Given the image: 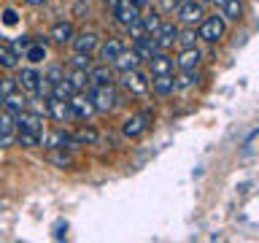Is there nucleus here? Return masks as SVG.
<instances>
[{"instance_id":"nucleus-23","label":"nucleus","mask_w":259,"mask_h":243,"mask_svg":"<svg viewBox=\"0 0 259 243\" xmlns=\"http://www.w3.org/2000/svg\"><path fill=\"white\" fill-rule=\"evenodd\" d=\"M24 105H27V100H24V95H19V92H11V95L3 97V108L11 113V116H16L19 111H24Z\"/></svg>"},{"instance_id":"nucleus-24","label":"nucleus","mask_w":259,"mask_h":243,"mask_svg":"<svg viewBox=\"0 0 259 243\" xmlns=\"http://www.w3.org/2000/svg\"><path fill=\"white\" fill-rule=\"evenodd\" d=\"M16 65H19V54H16L8 44H0V68L14 70Z\"/></svg>"},{"instance_id":"nucleus-43","label":"nucleus","mask_w":259,"mask_h":243,"mask_svg":"<svg viewBox=\"0 0 259 243\" xmlns=\"http://www.w3.org/2000/svg\"><path fill=\"white\" fill-rule=\"evenodd\" d=\"M213 3H216V6H219V8H222V6H224V3H227V0H213Z\"/></svg>"},{"instance_id":"nucleus-33","label":"nucleus","mask_w":259,"mask_h":243,"mask_svg":"<svg viewBox=\"0 0 259 243\" xmlns=\"http://www.w3.org/2000/svg\"><path fill=\"white\" fill-rule=\"evenodd\" d=\"M194 84H197V73H194V70H184L181 76L176 78V87H181V89L194 87Z\"/></svg>"},{"instance_id":"nucleus-42","label":"nucleus","mask_w":259,"mask_h":243,"mask_svg":"<svg viewBox=\"0 0 259 243\" xmlns=\"http://www.w3.org/2000/svg\"><path fill=\"white\" fill-rule=\"evenodd\" d=\"M133 3H135L138 8H146V6H149V3H151V0H133Z\"/></svg>"},{"instance_id":"nucleus-6","label":"nucleus","mask_w":259,"mask_h":243,"mask_svg":"<svg viewBox=\"0 0 259 243\" xmlns=\"http://www.w3.org/2000/svg\"><path fill=\"white\" fill-rule=\"evenodd\" d=\"M121 84H124L130 92H135V95H143L146 89H149V76L146 73H141L138 68H133V70H127L124 73V78H121Z\"/></svg>"},{"instance_id":"nucleus-44","label":"nucleus","mask_w":259,"mask_h":243,"mask_svg":"<svg viewBox=\"0 0 259 243\" xmlns=\"http://www.w3.org/2000/svg\"><path fill=\"white\" fill-rule=\"evenodd\" d=\"M0 108H3V95H0Z\"/></svg>"},{"instance_id":"nucleus-15","label":"nucleus","mask_w":259,"mask_h":243,"mask_svg":"<svg viewBox=\"0 0 259 243\" xmlns=\"http://www.w3.org/2000/svg\"><path fill=\"white\" fill-rule=\"evenodd\" d=\"M11 143H14V116L0 108V146H11Z\"/></svg>"},{"instance_id":"nucleus-31","label":"nucleus","mask_w":259,"mask_h":243,"mask_svg":"<svg viewBox=\"0 0 259 243\" xmlns=\"http://www.w3.org/2000/svg\"><path fill=\"white\" fill-rule=\"evenodd\" d=\"M44 78L49 81V84H57V81H62L65 78V70H62V65H49L46 68V73H44Z\"/></svg>"},{"instance_id":"nucleus-25","label":"nucleus","mask_w":259,"mask_h":243,"mask_svg":"<svg viewBox=\"0 0 259 243\" xmlns=\"http://www.w3.org/2000/svg\"><path fill=\"white\" fill-rule=\"evenodd\" d=\"M24 57H27L30 62H44V60H46V44H40V40H32V44L24 49Z\"/></svg>"},{"instance_id":"nucleus-26","label":"nucleus","mask_w":259,"mask_h":243,"mask_svg":"<svg viewBox=\"0 0 259 243\" xmlns=\"http://www.w3.org/2000/svg\"><path fill=\"white\" fill-rule=\"evenodd\" d=\"M68 84L73 87V92H81V89H87V84H89V76H87V70H73L70 76H68Z\"/></svg>"},{"instance_id":"nucleus-20","label":"nucleus","mask_w":259,"mask_h":243,"mask_svg":"<svg viewBox=\"0 0 259 243\" xmlns=\"http://www.w3.org/2000/svg\"><path fill=\"white\" fill-rule=\"evenodd\" d=\"M121 52H124V44H121L119 38H108V40L100 46V60H103V62H113Z\"/></svg>"},{"instance_id":"nucleus-1","label":"nucleus","mask_w":259,"mask_h":243,"mask_svg":"<svg viewBox=\"0 0 259 243\" xmlns=\"http://www.w3.org/2000/svg\"><path fill=\"white\" fill-rule=\"evenodd\" d=\"M224 19L222 16H202V22H200V30H197V38L202 40H208V44H219V40L224 38Z\"/></svg>"},{"instance_id":"nucleus-11","label":"nucleus","mask_w":259,"mask_h":243,"mask_svg":"<svg viewBox=\"0 0 259 243\" xmlns=\"http://www.w3.org/2000/svg\"><path fill=\"white\" fill-rule=\"evenodd\" d=\"M46 108H49V116L57 119V122H70V119H76V116H73V111H70V103H68V100H57V97H49Z\"/></svg>"},{"instance_id":"nucleus-40","label":"nucleus","mask_w":259,"mask_h":243,"mask_svg":"<svg viewBox=\"0 0 259 243\" xmlns=\"http://www.w3.org/2000/svg\"><path fill=\"white\" fill-rule=\"evenodd\" d=\"M3 16H6V24H16V11H11V8H8Z\"/></svg>"},{"instance_id":"nucleus-14","label":"nucleus","mask_w":259,"mask_h":243,"mask_svg":"<svg viewBox=\"0 0 259 243\" xmlns=\"http://www.w3.org/2000/svg\"><path fill=\"white\" fill-rule=\"evenodd\" d=\"M146 125H149V113H138V116H130L124 122V135L127 138H138L146 133Z\"/></svg>"},{"instance_id":"nucleus-36","label":"nucleus","mask_w":259,"mask_h":243,"mask_svg":"<svg viewBox=\"0 0 259 243\" xmlns=\"http://www.w3.org/2000/svg\"><path fill=\"white\" fill-rule=\"evenodd\" d=\"M16 92V78H0V95H11Z\"/></svg>"},{"instance_id":"nucleus-3","label":"nucleus","mask_w":259,"mask_h":243,"mask_svg":"<svg viewBox=\"0 0 259 243\" xmlns=\"http://www.w3.org/2000/svg\"><path fill=\"white\" fill-rule=\"evenodd\" d=\"M89 100H92L95 111H111L113 105H116V92H113V84L95 87L92 95H89Z\"/></svg>"},{"instance_id":"nucleus-27","label":"nucleus","mask_w":259,"mask_h":243,"mask_svg":"<svg viewBox=\"0 0 259 243\" xmlns=\"http://www.w3.org/2000/svg\"><path fill=\"white\" fill-rule=\"evenodd\" d=\"M70 95H73V87L68 84V78L52 84V97H57V100H70Z\"/></svg>"},{"instance_id":"nucleus-12","label":"nucleus","mask_w":259,"mask_h":243,"mask_svg":"<svg viewBox=\"0 0 259 243\" xmlns=\"http://www.w3.org/2000/svg\"><path fill=\"white\" fill-rule=\"evenodd\" d=\"M87 76H89V84H95V87L113 84V70L108 68V62L97 65V68H89V70H87Z\"/></svg>"},{"instance_id":"nucleus-8","label":"nucleus","mask_w":259,"mask_h":243,"mask_svg":"<svg viewBox=\"0 0 259 243\" xmlns=\"http://www.w3.org/2000/svg\"><path fill=\"white\" fill-rule=\"evenodd\" d=\"M154 40H157V46L159 49H167L170 44H176V38H178V27L173 22H159V27L151 32Z\"/></svg>"},{"instance_id":"nucleus-16","label":"nucleus","mask_w":259,"mask_h":243,"mask_svg":"<svg viewBox=\"0 0 259 243\" xmlns=\"http://www.w3.org/2000/svg\"><path fill=\"white\" fill-rule=\"evenodd\" d=\"M151 76H162V73H173V57H167L165 52H159L151 57Z\"/></svg>"},{"instance_id":"nucleus-19","label":"nucleus","mask_w":259,"mask_h":243,"mask_svg":"<svg viewBox=\"0 0 259 243\" xmlns=\"http://www.w3.org/2000/svg\"><path fill=\"white\" fill-rule=\"evenodd\" d=\"M176 65L181 70H197V65H200V52L194 46H189V49H184L181 54H178V60H176Z\"/></svg>"},{"instance_id":"nucleus-21","label":"nucleus","mask_w":259,"mask_h":243,"mask_svg":"<svg viewBox=\"0 0 259 243\" xmlns=\"http://www.w3.org/2000/svg\"><path fill=\"white\" fill-rule=\"evenodd\" d=\"M176 78H173V73H162V76H154V92L157 95H173L176 92Z\"/></svg>"},{"instance_id":"nucleus-4","label":"nucleus","mask_w":259,"mask_h":243,"mask_svg":"<svg viewBox=\"0 0 259 243\" xmlns=\"http://www.w3.org/2000/svg\"><path fill=\"white\" fill-rule=\"evenodd\" d=\"M14 127L27 130V133H38V135H44V119H40V113L19 111V113L14 116Z\"/></svg>"},{"instance_id":"nucleus-37","label":"nucleus","mask_w":259,"mask_h":243,"mask_svg":"<svg viewBox=\"0 0 259 243\" xmlns=\"http://www.w3.org/2000/svg\"><path fill=\"white\" fill-rule=\"evenodd\" d=\"M127 30H130V35L133 38H141V35H146V30H143V24H141V16L133 22V24H127Z\"/></svg>"},{"instance_id":"nucleus-2","label":"nucleus","mask_w":259,"mask_h":243,"mask_svg":"<svg viewBox=\"0 0 259 243\" xmlns=\"http://www.w3.org/2000/svg\"><path fill=\"white\" fill-rule=\"evenodd\" d=\"M202 16H205V8H202V3H197V0H184V3L178 6V19H181L186 27L200 24Z\"/></svg>"},{"instance_id":"nucleus-9","label":"nucleus","mask_w":259,"mask_h":243,"mask_svg":"<svg viewBox=\"0 0 259 243\" xmlns=\"http://www.w3.org/2000/svg\"><path fill=\"white\" fill-rule=\"evenodd\" d=\"M70 143H73V138H70V133H65V130H52V133L44 135V149H49V151L68 149Z\"/></svg>"},{"instance_id":"nucleus-17","label":"nucleus","mask_w":259,"mask_h":243,"mask_svg":"<svg viewBox=\"0 0 259 243\" xmlns=\"http://www.w3.org/2000/svg\"><path fill=\"white\" fill-rule=\"evenodd\" d=\"M38 81H40V73H38L35 68H22L19 76H16V87L27 89V92H35Z\"/></svg>"},{"instance_id":"nucleus-30","label":"nucleus","mask_w":259,"mask_h":243,"mask_svg":"<svg viewBox=\"0 0 259 243\" xmlns=\"http://www.w3.org/2000/svg\"><path fill=\"white\" fill-rule=\"evenodd\" d=\"M70 138H73V143H95L97 141V133H95L92 127H81L78 133L70 135Z\"/></svg>"},{"instance_id":"nucleus-7","label":"nucleus","mask_w":259,"mask_h":243,"mask_svg":"<svg viewBox=\"0 0 259 243\" xmlns=\"http://www.w3.org/2000/svg\"><path fill=\"white\" fill-rule=\"evenodd\" d=\"M68 103H70V111H73V116H76V119H87V116H92V113H95L92 100H89L87 95H81V92H73Z\"/></svg>"},{"instance_id":"nucleus-38","label":"nucleus","mask_w":259,"mask_h":243,"mask_svg":"<svg viewBox=\"0 0 259 243\" xmlns=\"http://www.w3.org/2000/svg\"><path fill=\"white\" fill-rule=\"evenodd\" d=\"M30 44H32V38H27V35H22V38H16V40H14V46H11V49H14L16 54H19V52H24V49H27Z\"/></svg>"},{"instance_id":"nucleus-5","label":"nucleus","mask_w":259,"mask_h":243,"mask_svg":"<svg viewBox=\"0 0 259 243\" xmlns=\"http://www.w3.org/2000/svg\"><path fill=\"white\" fill-rule=\"evenodd\" d=\"M113 16L119 19V24H133L138 16H141V8H138L133 0H116V6H113Z\"/></svg>"},{"instance_id":"nucleus-34","label":"nucleus","mask_w":259,"mask_h":243,"mask_svg":"<svg viewBox=\"0 0 259 243\" xmlns=\"http://www.w3.org/2000/svg\"><path fill=\"white\" fill-rule=\"evenodd\" d=\"M159 22H162V19H159L157 14H151V16H141V24H143V30L149 32V35H151V32L159 27Z\"/></svg>"},{"instance_id":"nucleus-22","label":"nucleus","mask_w":259,"mask_h":243,"mask_svg":"<svg viewBox=\"0 0 259 243\" xmlns=\"http://www.w3.org/2000/svg\"><path fill=\"white\" fill-rule=\"evenodd\" d=\"M138 62H141V60H138V57H135V52H133V49H130V52H127V49H124V52H121V54L116 57V60L111 62V65H113V68H116V70H121V73H127V70H133V68H138Z\"/></svg>"},{"instance_id":"nucleus-41","label":"nucleus","mask_w":259,"mask_h":243,"mask_svg":"<svg viewBox=\"0 0 259 243\" xmlns=\"http://www.w3.org/2000/svg\"><path fill=\"white\" fill-rule=\"evenodd\" d=\"M24 3H30V6H46L49 0H24Z\"/></svg>"},{"instance_id":"nucleus-29","label":"nucleus","mask_w":259,"mask_h":243,"mask_svg":"<svg viewBox=\"0 0 259 243\" xmlns=\"http://www.w3.org/2000/svg\"><path fill=\"white\" fill-rule=\"evenodd\" d=\"M224 8V16H230V19H243V3L240 0H227V3L222 6Z\"/></svg>"},{"instance_id":"nucleus-28","label":"nucleus","mask_w":259,"mask_h":243,"mask_svg":"<svg viewBox=\"0 0 259 243\" xmlns=\"http://www.w3.org/2000/svg\"><path fill=\"white\" fill-rule=\"evenodd\" d=\"M16 143L24 146V149H35V146H40V135H38V133H27V130H19Z\"/></svg>"},{"instance_id":"nucleus-10","label":"nucleus","mask_w":259,"mask_h":243,"mask_svg":"<svg viewBox=\"0 0 259 243\" xmlns=\"http://www.w3.org/2000/svg\"><path fill=\"white\" fill-rule=\"evenodd\" d=\"M133 52H135L138 60H151V57L159 52V46H157V40H154V35H141V38H135Z\"/></svg>"},{"instance_id":"nucleus-13","label":"nucleus","mask_w":259,"mask_h":243,"mask_svg":"<svg viewBox=\"0 0 259 243\" xmlns=\"http://www.w3.org/2000/svg\"><path fill=\"white\" fill-rule=\"evenodd\" d=\"M73 49H76L78 54H92L95 46H97V35L95 32H81V35H73L70 38Z\"/></svg>"},{"instance_id":"nucleus-39","label":"nucleus","mask_w":259,"mask_h":243,"mask_svg":"<svg viewBox=\"0 0 259 243\" xmlns=\"http://www.w3.org/2000/svg\"><path fill=\"white\" fill-rule=\"evenodd\" d=\"M184 0H162V11H176Z\"/></svg>"},{"instance_id":"nucleus-18","label":"nucleus","mask_w":259,"mask_h":243,"mask_svg":"<svg viewBox=\"0 0 259 243\" xmlns=\"http://www.w3.org/2000/svg\"><path fill=\"white\" fill-rule=\"evenodd\" d=\"M76 35V30H73L70 22H57L52 32H49V38L54 40V44H70V38Z\"/></svg>"},{"instance_id":"nucleus-35","label":"nucleus","mask_w":259,"mask_h":243,"mask_svg":"<svg viewBox=\"0 0 259 243\" xmlns=\"http://www.w3.org/2000/svg\"><path fill=\"white\" fill-rule=\"evenodd\" d=\"M73 68H78V70H89V68H92L89 54H78V52H76V57H73Z\"/></svg>"},{"instance_id":"nucleus-32","label":"nucleus","mask_w":259,"mask_h":243,"mask_svg":"<svg viewBox=\"0 0 259 243\" xmlns=\"http://www.w3.org/2000/svg\"><path fill=\"white\" fill-rule=\"evenodd\" d=\"M178 44H181L184 49H189V46H194V40H197V32H194L192 27L189 30H178Z\"/></svg>"}]
</instances>
